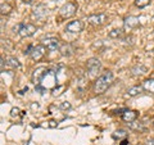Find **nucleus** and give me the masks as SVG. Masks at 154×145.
I'll return each mask as SVG.
<instances>
[{
	"label": "nucleus",
	"mask_w": 154,
	"mask_h": 145,
	"mask_svg": "<svg viewBox=\"0 0 154 145\" xmlns=\"http://www.w3.org/2000/svg\"><path fill=\"white\" fill-rule=\"evenodd\" d=\"M59 50H60V54L63 57H71L75 53V48L71 44H64V45H60Z\"/></svg>",
	"instance_id": "14"
},
{
	"label": "nucleus",
	"mask_w": 154,
	"mask_h": 145,
	"mask_svg": "<svg viewBox=\"0 0 154 145\" xmlns=\"http://www.w3.org/2000/svg\"><path fill=\"white\" fill-rule=\"evenodd\" d=\"M114 80V76L110 71H105L103 75H100L94 82V93L95 94H103L107 90Z\"/></svg>",
	"instance_id": "1"
},
{
	"label": "nucleus",
	"mask_w": 154,
	"mask_h": 145,
	"mask_svg": "<svg viewBox=\"0 0 154 145\" xmlns=\"http://www.w3.org/2000/svg\"><path fill=\"white\" fill-rule=\"evenodd\" d=\"M122 119L125 121V122H134V121H136V118L139 117V113L136 112V110H130V109H125L123 113L121 114Z\"/></svg>",
	"instance_id": "11"
},
{
	"label": "nucleus",
	"mask_w": 154,
	"mask_h": 145,
	"mask_svg": "<svg viewBox=\"0 0 154 145\" xmlns=\"http://www.w3.org/2000/svg\"><path fill=\"white\" fill-rule=\"evenodd\" d=\"M143 88L148 93H153L154 94V79H149L143 82Z\"/></svg>",
	"instance_id": "17"
},
{
	"label": "nucleus",
	"mask_w": 154,
	"mask_h": 145,
	"mask_svg": "<svg viewBox=\"0 0 154 145\" xmlns=\"http://www.w3.org/2000/svg\"><path fill=\"white\" fill-rule=\"evenodd\" d=\"M153 128H154V123H153Z\"/></svg>",
	"instance_id": "29"
},
{
	"label": "nucleus",
	"mask_w": 154,
	"mask_h": 145,
	"mask_svg": "<svg viewBox=\"0 0 154 145\" xmlns=\"http://www.w3.org/2000/svg\"><path fill=\"white\" fill-rule=\"evenodd\" d=\"M60 108L62 109H71V104L68 103V101H64V103L60 105Z\"/></svg>",
	"instance_id": "24"
},
{
	"label": "nucleus",
	"mask_w": 154,
	"mask_h": 145,
	"mask_svg": "<svg viewBox=\"0 0 154 145\" xmlns=\"http://www.w3.org/2000/svg\"><path fill=\"white\" fill-rule=\"evenodd\" d=\"M66 31L71 33H80L81 31H84V23L82 21L77 19V21H71L69 23H67Z\"/></svg>",
	"instance_id": "8"
},
{
	"label": "nucleus",
	"mask_w": 154,
	"mask_h": 145,
	"mask_svg": "<svg viewBox=\"0 0 154 145\" xmlns=\"http://www.w3.org/2000/svg\"><path fill=\"white\" fill-rule=\"evenodd\" d=\"M0 64H2V72H4V66H5V60H4V58L0 59Z\"/></svg>",
	"instance_id": "26"
},
{
	"label": "nucleus",
	"mask_w": 154,
	"mask_h": 145,
	"mask_svg": "<svg viewBox=\"0 0 154 145\" xmlns=\"http://www.w3.org/2000/svg\"><path fill=\"white\" fill-rule=\"evenodd\" d=\"M127 126L131 128V130H135V131H140V132H143V131H145L146 130V127H145V125H144L143 122H128L127 123Z\"/></svg>",
	"instance_id": "15"
},
{
	"label": "nucleus",
	"mask_w": 154,
	"mask_h": 145,
	"mask_svg": "<svg viewBox=\"0 0 154 145\" xmlns=\"http://www.w3.org/2000/svg\"><path fill=\"white\" fill-rule=\"evenodd\" d=\"M127 144H128L127 139H123V140H121V144H119V145H127Z\"/></svg>",
	"instance_id": "27"
},
{
	"label": "nucleus",
	"mask_w": 154,
	"mask_h": 145,
	"mask_svg": "<svg viewBox=\"0 0 154 145\" xmlns=\"http://www.w3.org/2000/svg\"><path fill=\"white\" fill-rule=\"evenodd\" d=\"M108 36L110 39H121L123 36V30L122 28H116V30H112L108 33Z\"/></svg>",
	"instance_id": "19"
},
{
	"label": "nucleus",
	"mask_w": 154,
	"mask_h": 145,
	"mask_svg": "<svg viewBox=\"0 0 154 145\" xmlns=\"http://www.w3.org/2000/svg\"><path fill=\"white\" fill-rule=\"evenodd\" d=\"M0 9H2V16H8V14L12 12V7L9 5L8 3H2Z\"/></svg>",
	"instance_id": "21"
},
{
	"label": "nucleus",
	"mask_w": 154,
	"mask_h": 145,
	"mask_svg": "<svg viewBox=\"0 0 154 145\" xmlns=\"http://www.w3.org/2000/svg\"><path fill=\"white\" fill-rule=\"evenodd\" d=\"M7 64L9 67H12V68H19V62L16 59V58H13V57H9L8 59H7Z\"/></svg>",
	"instance_id": "22"
},
{
	"label": "nucleus",
	"mask_w": 154,
	"mask_h": 145,
	"mask_svg": "<svg viewBox=\"0 0 154 145\" xmlns=\"http://www.w3.org/2000/svg\"><path fill=\"white\" fill-rule=\"evenodd\" d=\"M41 44L44 45L49 51H55L58 49H60V41L55 37H48L41 40Z\"/></svg>",
	"instance_id": "6"
},
{
	"label": "nucleus",
	"mask_w": 154,
	"mask_h": 145,
	"mask_svg": "<svg viewBox=\"0 0 154 145\" xmlns=\"http://www.w3.org/2000/svg\"><path fill=\"white\" fill-rule=\"evenodd\" d=\"M140 21H139L137 17H134V16H130V17H126L123 21V28L126 31H131L134 28H137L140 27Z\"/></svg>",
	"instance_id": "7"
},
{
	"label": "nucleus",
	"mask_w": 154,
	"mask_h": 145,
	"mask_svg": "<svg viewBox=\"0 0 154 145\" xmlns=\"http://www.w3.org/2000/svg\"><path fill=\"white\" fill-rule=\"evenodd\" d=\"M143 90H144L143 86H132V88H130L127 90V95L128 96H136L140 93H143Z\"/></svg>",
	"instance_id": "18"
},
{
	"label": "nucleus",
	"mask_w": 154,
	"mask_h": 145,
	"mask_svg": "<svg viewBox=\"0 0 154 145\" xmlns=\"http://www.w3.org/2000/svg\"><path fill=\"white\" fill-rule=\"evenodd\" d=\"M46 48L44 46V45H36V46H33L32 48V51H31V54H30V57L32 58L33 60H40V59H42L44 58V55L46 54Z\"/></svg>",
	"instance_id": "9"
},
{
	"label": "nucleus",
	"mask_w": 154,
	"mask_h": 145,
	"mask_svg": "<svg viewBox=\"0 0 154 145\" xmlns=\"http://www.w3.org/2000/svg\"><path fill=\"white\" fill-rule=\"evenodd\" d=\"M150 3H152V0H134L135 7L139 8V9H144L145 7L150 5Z\"/></svg>",
	"instance_id": "20"
},
{
	"label": "nucleus",
	"mask_w": 154,
	"mask_h": 145,
	"mask_svg": "<svg viewBox=\"0 0 154 145\" xmlns=\"http://www.w3.org/2000/svg\"><path fill=\"white\" fill-rule=\"evenodd\" d=\"M153 19H154V17H153Z\"/></svg>",
	"instance_id": "30"
},
{
	"label": "nucleus",
	"mask_w": 154,
	"mask_h": 145,
	"mask_svg": "<svg viewBox=\"0 0 154 145\" xmlns=\"http://www.w3.org/2000/svg\"><path fill=\"white\" fill-rule=\"evenodd\" d=\"M18 112H19V109H18V108H13V109L11 110V116H12V117H17V116H18Z\"/></svg>",
	"instance_id": "23"
},
{
	"label": "nucleus",
	"mask_w": 154,
	"mask_h": 145,
	"mask_svg": "<svg viewBox=\"0 0 154 145\" xmlns=\"http://www.w3.org/2000/svg\"><path fill=\"white\" fill-rule=\"evenodd\" d=\"M46 72H48V69L45 68V67H40V68H37V69L33 71V75H32V81H33V84H35V85H40L41 81L44 80Z\"/></svg>",
	"instance_id": "10"
},
{
	"label": "nucleus",
	"mask_w": 154,
	"mask_h": 145,
	"mask_svg": "<svg viewBox=\"0 0 154 145\" xmlns=\"http://www.w3.org/2000/svg\"><path fill=\"white\" fill-rule=\"evenodd\" d=\"M146 71H148V68H146L145 66L139 64V66H135L134 68L131 69V75H132L134 77H139V76L145 75V73H146Z\"/></svg>",
	"instance_id": "13"
},
{
	"label": "nucleus",
	"mask_w": 154,
	"mask_h": 145,
	"mask_svg": "<svg viewBox=\"0 0 154 145\" xmlns=\"http://www.w3.org/2000/svg\"><path fill=\"white\" fill-rule=\"evenodd\" d=\"M86 69H88L90 76H96L102 69V62L98 58H90L86 62Z\"/></svg>",
	"instance_id": "4"
},
{
	"label": "nucleus",
	"mask_w": 154,
	"mask_h": 145,
	"mask_svg": "<svg viewBox=\"0 0 154 145\" xmlns=\"http://www.w3.org/2000/svg\"><path fill=\"white\" fill-rule=\"evenodd\" d=\"M33 16H35L37 19H42L44 17L48 16V8L44 4H38V5L33 9Z\"/></svg>",
	"instance_id": "12"
},
{
	"label": "nucleus",
	"mask_w": 154,
	"mask_h": 145,
	"mask_svg": "<svg viewBox=\"0 0 154 145\" xmlns=\"http://www.w3.org/2000/svg\"><path fill=\"white\" fill-rule=\"evenodd\" d=\"M107 14L104 13H99V14H91V16L88 17V22L89 25L94 26V27H98V26H103L105 22H107Z\"/></svg>",
	"instance_id": "5"
},
{
	"label": "nucleus",
	"mask_w": 154,
	"mask_h": 145,
	"mask_svg": "<svg viewBox=\"0 0 154 145\" xmlns=\"http://www.w3.org/2000/svg\"><path fill=\"white\" fill-rule=\"evenodd\" d=\"M53 2H59V0H53Z\"/></svg>",
	"instance_id": "28"
},
{
	"label": "nucleus",
	"mask_w": 154,
	"mask_h": 145,
	"mask_svg": "<svg viewBox=\"0 0 154 145\" xmlns=\"http://www.w3.org/2000/svg\"><path fill=\"white\" fill-rule=\"evenodd\" d=\"M127 136H128V134L126 130H123V128L117 130V131H114L112 135V137L114 140H123V139H127Z\"/></svg>",
	"instance_id": "16"
},
{
	"label": "nucleus",
	"mask_w": 154,
	"mask_h": 145,
	"mask_svg": "<svg viewBox=\"0 0 154 145\" xmlns=\"http://www.w3.org/2000/svg\"><path fill=\"white\" fill-rule=\"evenodd\" d=\"M77 8H79V7H77V4L72 3V2H67L64 5L59 9L60 17H62V18H64V19L73 17L75 14H76V12H77Z\"/></svg>",
	"instance_id": "3"
},
{
	"label": "nucleus",
	"mask_w": 154,
	"mask_h": 145,
	"mask_svg": "<svg viewBox=\"0 0 154 145\" xmlns=\"http://www.w3.org/2000/svg\"><path fill=\"white\" fill-rule=\"evenodd\" d=\"M145 145H154V139H146Z\"/></svg>",
	"instance_id": "25"
},
{
	"label": "nucleus",
	"mask_w": 154,
	"mask_h": 145,
	"mask_svg": "<svg viewBox=\"0 0 154 145\" xmlns=\"http://www.w3.org/2000/svg\"><path fill=\"white\" fill-rule=\"evenodd\" d=\"M37 27L32 23H22L17 27V32L21 37H31L36 33Z\"/></svg>",
	"instance_id": "2"
}]
</instances>
